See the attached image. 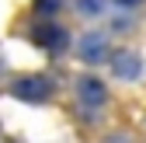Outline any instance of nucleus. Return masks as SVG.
Segmentation results:
<instances>
[{"mask_svg": "<svg viewBox=\"0 0 146 143\" xmlns=\"http://www.w3.org/2000/svg\"><path fill=\"white\" fill-rule=\"evenodd\" d=\"M104 56H108V42H104L101 31H90L80 39V59L84 63H101Z\"/></svg>", "mask_w": 146, "mask_h": 143, "instance_id": "obj_2", "label": "nucleus"}, {"mask_svg": "<svg viewBox=\"0 0 146 143\" xmlns=\"http://www.w3.org/2000/svg\"><path fill=\"white\" fill-rule=\"evenodd\" d=\"M11 91H14V98H21V101H35V105H38V101H45V98L52 94V84H49L45 77H17Z\"/></svg>", "mask_w": 146, "mask_h": 143, "instance_id": "obj_1", "label": "nucleus"}, {"mask_svg": "<svg viewBox=\"0 0 146 143\" xmlns=\"http://www.w3.org/2000/svg\"><path fill=\"white\" fill-rule=\"evenodd\" d=\"M115 4H118V7H139L143 0H115Z\"/></svg>", "mask_w": 146, "mask_h": 143, "instance_id": "obj_8", "label": "nucleus"}, {"mask_svg": "<svg viewBox=\"0 0 146 143\" xmlns=\"http://www.w3.org/2000/svg\"><path fill=\"white\" fill-rule=\"evenodd\" d=\"M111 66H115V77H122V80L139 77V70H143V63H139V56H136V52H118Z\"/></svg>", "mask_w": 146, "mask_h": 143, "instance_id": "obj_5", "label": "nucleus"}, {"mask_svg": "<svg viewBox=\"0 0 146 143\" xmlns=\"http://www.w3.org/2000/svg\"><path fill=\"white\" fill-rule=\"evenodd\" d=\"M77 11L80 14H104L108 11V0H77Z\"/></svg>", "mask_w": 146, "mask_h": 143, "instance_id": "obj_6", "label": "nucleus"}, {"mask_svg": "<svg viewBox=\"0 0 146 143\" xmlns=\"http://www.w3.org/2000/svg\"><path fill=\"white\" fill-rule=\"evenodd\" d=\"M56 7H59V0H35V11L38 14H52Z\"/></svg>", "mask_w": 146, "mask_h": 143, "instance_id": "obj_7", "label": "nucleus"}, {"mask_svg": "<svg viewBox=\"0 0 146 143\" xmlns=\"http://www.w3.org/2000/svg\"><path fill=\"white\" fill-rule=\"evenodd\" d=\"M77 98H80V105L87 112H94L98 105L104 101V84L101 80H90V77H84L80 84H77Z\"/></svg>", "mask_w": 146, "mask_h": 143, "instance_id": "obj_3", "label": "nucleus"}, {"mask_svg": "<svg viewBox=\"0 0 146 143\" xmlns=\"http://www.w3.org/2000/svg\"><path fill=\"white\" fill-rule=\"evenodd\" d=\"M35 39H38V45H45L49 52L66 49V31H63V28H56V25H42L38 31H35Z\"/></svg>", "mask_w": 146, "mask_h": 143, "instance_id": "obj_4", "label": "nucleus"}]
</instances>
